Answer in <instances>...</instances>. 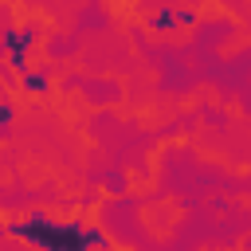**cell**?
<instances>
[{"label": "cell", "mask_w": 251, "mask_h": 251, "mask_svg": "<svg viewBox=\"0 0 251 251\" xmlns=\"http://www.w3.org/2000/svg\"><path fill=\"white\" fill-rule=\"evenodd\" d=\"M27 86H31V90H43L47 78H43V75H27Z\"/></svg>", "instance_id": "obj_4"}, {"label": "cell", "mask_w": 251, "mask_h": 251, "mask_svg": "<svg viewBox=\"0 0 251 251\" xmlns=\"http://www.w3.org/2000/svg\"><path fill=\"white\" fill-rule=\"evenodd\" d=\"M27 239L51 247V251H78V247H106V235L102 231H90V227H78V224H31V227H20Z\"/></svg>", "instance_id": "obj_1"}, {"label": "cell", "mask_w": 251, "mask_h": 251, "mask_svg": "<svg viewBox=\"0 0 251 251\" xmlns=\"http://www.w3.org/2000/svg\"><path fill=\"white\" fill-rule=\"evenodd\" d=\"M192 20V12H161V16H153V27H173V24H188Z\"/></svg>", "instance_id": "obj_3"}, {"label": "cell", "mask_w": 251, "mask_h": 251, "mask_svg": "<svg viewBox=\"0 0 251 251\" xmlns=\"http://www.w3.org/2000/svg\"><path fill=\"white\" fill-rule=\"evenodd\" d=\"M27 39H31V35H16V31H8V39H4L8 51H12V63H16V67H24V47H27Z\"/></svg>", "instance_id": "obj_2"}]
</instances>
